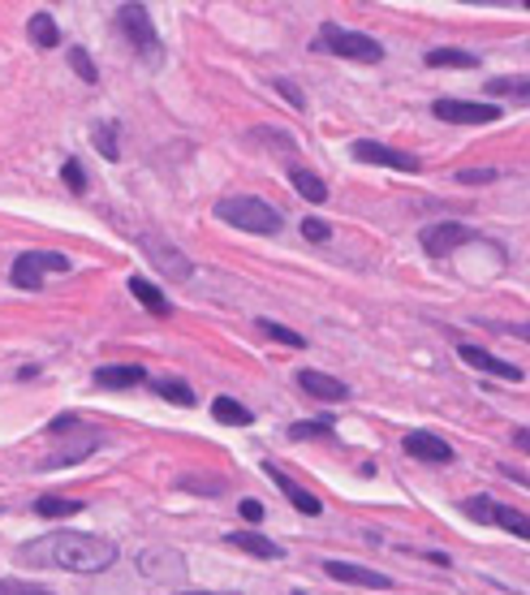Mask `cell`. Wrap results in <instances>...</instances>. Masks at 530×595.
<instances>
[{"mask_svg":"<svg viewBox=\"0 0 530 595\" xmlns=\"http://www.w3.org/2000/svg\"><path fill=\"white\" fill-rule=\"evenodd\" d=\"M401 444H405V453H410V458H419V462H431V466L453 462V449H449L435 431H410Z\"/></svg>","mask_w":530,"mask_h":595,"instance_id":"12","label":"cell"},{"mask_svg":"<svg viewBox=\"0 0 530 595\" xmlns=\"http://www.w3.org/2000/svg\"><path fill=\"white\" fill-rule=\"evenodd\" d=\"M138 246H142V255L160 267L165 276H173V281H186V276L195 272V264H190V259H186L173 242H165L160 233H142V237H138Z\"/></svg>","mask_w":530,"mask_h":595,"instance_id":"4","label":"cell"},{"mask_svg":"<svg viewBox=\"0 0 530 595\" xmlns=\"http://www.w3.org/2000/svg\"><path fill=\"white\" fill-rule=\"evenodd\" d=\"M100 449V436H87L82 444H65V449H57V453H48L43 458V466L39 470H57V466H73V462H82L87 453H96Z\"/></svg>","mask_w":530,"mask_h":595,"instance_id":"17","label":"cell"},{"mask_svg":"<svg viewBox=\"0 0 530 595\" xmlns=\"http://www.w3.org/2000/svg\"><path fill=\"white\" fill-rule=\"evenodd\" d=\"M465 242H474V233L465 229V225H457V220H440V225H427V229H423V251L435 255V259H449Z\"/></svg>","mask_w":530,"mask_h":595,"instance_id":"7","label":"cell"},{"mask_svg":"<svg viewBox=\"0 0 530 595\" xmlns=\"http://www.w3.org/2000/svg\"><path fill=\"white\" fill-rule=\"evenodd\" d=\"M462 186H479V182H496V168H462L457 173Z\"/></svg>","mask_w":530,"mask_h":595,"instance_id":"36","label":"cell"},{"mask_svg":"<svg viewBox=\"0 0 530 595\" xmlns=\"http://www.w3.org/2000/svg\"><path fill=\"white\" fill-rule=\"evenodd\" d=\"M96 147L104 151V160H121V151H117V126H100L96 130Z\"/></svg>","mask_w":530,"mask_h":595,"instance_id":"32","label":"cell"},{"mask_svg":"<svg viewBox=\"0 0 530 595\" xmlns=\"http://www.w3.org/2000/svg\"><path fill=\"white\" fill-rule=\"evenodd\" d=\"M272 87H276V91H280V96L289 99V104H294V108H302V104H306V99H302V91H298V87H294V82H289V78H276V82H272Z\"/></svg>","mask_w":530,"mask_h":595,"instance_id":"37","label":"cell"},{"mask_svg":"<svg viewBox=\"0 0 530 595\" xmlns=\"http://www.w3.org/2000/svg\"><path fill=\"white\" fill-rule=\"evenodd\" d=\"M142 380H147V371L138 363H117L96 371V384H104V389H130V384H142Z\"/></svg>","mask_w":530,"mask_h":595,"instance_id":"16","label":"cell"},{"mask_svg":"<svg viewBox=\"0 0 530 595\" xmlns=\"http://www.w3.org/2000/svg\"><path fill=\"white\" fill-rule=\"evenodd\" d=\"M121 31L130 35V43L138 52H147L151 61L160 57V35L151 27V13L142 4H121Z\"/></svg>","mask_w":530,"mask_h":595,"instance_id":"6","label":"cell"},{"mask_svg":"<svg viewBox=\"0 0 530 595\" xmlns=\"http://www.w3.org/2000/svg\"><path fill=\"white\" fill-rule=\"evenodd\" d=\"M289 182H294V190H298L302 198H311V203H324V198H328L324 177H315V173H306V168H294V173H289Z\"/></svg>","mask_w":530,"mask_h":595,"instance_id":"24","label":"cell"},{"mask_svg":"<svg viewBox=\"0 0 530 595\" xmlns=\"http://www.w3.org/2000/svg\"><path fill=\"white\" fill-rule=\"evenodd\" d=\"M302 237H306V242H328L332 225L328 220H319V216H306V220H302Z\"/></svg>","mask_w":530,"mask_h":595,"instance_id":"34","label":"cell"},{"mask_svg":"<svg viewBox=\"0 0 530 595\" xmlns=\"http://www.w3.org/2000/svg\"><path fill=\"white\" fill-rule=\"evenodd\" d=\"M496 527H504L509 535H518V539H530V514L513 509V505H496Z\"/></svg>","mask_w":530,"mask_h":595,"instance_id":"25","label":"cell"},{"mask_svg":"<svg viewBox=\"0 0 530 595\" xmlns=\"http://www.w3.org/2000/svg\"><path fill=\"white\" fill-rule=\"evenodd\" d=\"M31 39L39 43V48H57V43H61V31H57L52 13H35V18H31Z\"/></svg>","mask_w":530,"mask_h":595,"instance_id":"27","label":"cell"},{"mask_svg":"<svg viewBox=\"0 0 530 595\" xmlns=\"http://www.w3.org/2000/svg\"><path fill=\"white\" fill-rule=\"evenodd\" d=\"M173 595H233V591H173Z\"/></svg>","mask_w":530,"mask_h":595,"instance_id":"42","label":"cell"},{"mask_svg":"<svg viewBox=\"0 0 530 595\" xmlns=\"http://www.w3.org/2000/svg\"><path fill=\"white\" fill-rule=\"evenodd\" d=\"M324 574L336 578V583L366 587V591H388V587H393V578H388V574H380V569H363V565H354V561H324Z\"/></svg>","mask_w":530,"mask_h":595,"instance_id":"10","label":"cell"},{"mask_svg":"<svg viewBox=\"0 0 530 595\" xmlns=\"http://www.w3.org/2000/svg\"><path fill=\"white\" fill-rule=\"evenodd\" d=\"M233 548H242V552H250V557H264V561H280L285 557V548L280 544H272L267 535H255V530H233V535H225Z\"/></svg>","mask_w":530,"mask_h":595,"instance_id":"15","label":"cell"},{"mask_svg":"<svg viewBox=\"0 0 530 595\" xmlns=\"http://www.w3.org/2000/svg\"><path fill=\"white\" fill-rule=\"evenodd\" d=\"M138 569H142L151 583H177V578L186 574V561H181V552H173V548H147V552H138Z\"/></svg>","mask_w":530,"mask_h":595,"instance_id":"9","label":"cell"},{"mask_svg":"<svg viewBox=\"0 0 530 595\" xmlns=\"http://www.w3.org/2000/svg\"><path fill=\"white\" fill-rule=\"evenodd\" d=\"M69 428H78V419H73V414H61V419H52V423H48V431H52V436H65Z\"/></svg>","mask_w":530,"mask_h":595,"instance_id":"40","label":"cell"},{"mask_svg":"<svg viewBox=\"0 0 530 595\" xmlns=\"http://www.w3.org/2000/svg\"><path fill=\"white\" fill-rule=\"evenodd\" d=\"M35 514L39 518H73V514H82V500H73V496H35Z\"/></svg>","mask_w":530,"mask_h":595,"instance_id":"20","label":"cell"},{"mask_svg":"<svg viewBox=\"0 0 530 595\" xmlns=\"http://www.w3.org/2000/svg\"><path fill=\"white\" fill-rule=\"evenodd\" d=\"M427 66L431 69H474L479 57H474V52H462V48H431Z\"/></svg>","mask_w":530,"mask_h":595,"instance_id":"21","label":"cell"},{"mask_svg":"<svg viewBox=\"0 0 530 595\" xmlns=\"http://www.w3.org/2000/svg\"><path fill=\"white\" fill-rule=\"evenodd\" d=\"M61 182H65L73 195H82V190H87V173H82V165H78V160H65V168H61Z\"/></svg>","mask_w":530,"mask_h":595,"instance_id":"33","label":"cell"},{"mask_svg":"<svg viewBox=\"0 0 530 595\" xmlns=\"http://www.w3.org/2000/svg\"><path fill=\"white\" fill-rule=\"evenodd\" d=\"M457 354H462V363H470L474 371H488V375H500V380H522V367L500 363L496 354H488V350H479V345H462Z\"/></svg>","mask_w":530,"mask_h":595,"instance_id":"13","label":"cell"},{"mask_svg":"<svg viewBox=\"0 0 530 595\" xmlns=\"http://www.w3.org/2000/svg\"><path fill=\"white\" fill-rule=\"evenodd\" d=\"M431 112L440 121H453V126H488V121H500L496 104H474V99H435Z\"/></svg>","mask_w":530,"mask_h":595,"instance_id":"5","label":"cell"},{"mask_svg":"<svg viewBox=\"0 0 530 595\" xmlns=\"http://www.w3.org/2000/svg\"><path fill=\"white\" fill-rule=\"evenodd\" d=\"M298 384L306 389L311 397H319V401H345L349 397V389L341 384V380H332V375H324V371H298Z\"/></svg>","mask_w":530,"mask_h":595,"instance_id":"14","label":"cell"},{"mask_svg":"<svg viewBox=\"0 0 530 595\" xmlns=\"http://www.w3.org/2000/svg\"><path fill=\"white\" fill-rule=\"evenodd\" d=\"M22 565H57L69 574H104L108 565H117V544L100 535H48L39 544L18 548Z\"/></svg>","mask_w":530,"mask_h":595,"instance_id":"1","label":"cell"},{"mask_svg":"<svg viewBox=\"0 0 530 595\" xmlns=\"http://www.w3.org/2000/svg\"><path fill=\"white\" fill-rule=\"evenodd\" d=\"M69 66H73V73L82 78V82H96L100 73H96V61L82 52V48H69Z\"/></svg>","mask_w":530,"mask_h":595,"instance_id":"31","label":"cell"},{"mask_svg":"<svg viewBox=\"0 0 530 595\" xmlns=\"http://www.w3.org/2000/svg\"><path fill=\"white\" fill-rule=\"evenodd\" d=\"M9 281H13L18 290H39V285H43V267H39V259H35V251H31V255H18V259H13Z\"/></svg>","mask_w":530,"mask_h":595,"instance_id":"19","label":"cell"},{"mask_svg":"<svg viewBox=\"0 0 530 595\" xmlns=\"http://www.w3.org/2000/svg\"><path fill=\"white\" fill-rule=\"evenodd\" d=\"M216 216H220L225 225L246 229V233H280V225H285L280 207H272V203H264V198H255V195L220 198V203H216Z\"/></svg>","mask_w":530,"mask_h":595,"instance_id":"2","label":"cell"},{"mask_svg":"<svg viewBox=\"0 0 530 595\" xmlns=\"http://www.w3.org/2000/svg\"><path fill=\"white\" fill-rule=\"evenodd\" d=\"M177 488H181V492L220 496L225 492V479H216V475H177Z\"/></svg>","mask_w":530,"mask_h":595,"instance_id":"26","label":"cell"},{"mask_svg":"<svg viewBox=\"0 0 530 595\" xmlns=\"http://www.w3.org/2000/svg\"><path fill=\"white\" fill-rule=\"evenodd\" d=\"M151 389L165 397V401H173V406H186V410L199 401V397L190 393V384H186V380H173V375H165V380H151Z\"/></svg>","mask_w":530,"mask_h":595,"instance_id":"23","label":"cell"},{"mask_svg":"<svg viewBox=\"0 0 530 595\" xmlns=\"http://www.w3.org/2000/svg\"><path fill=\"white\" fill-rule=\"evenodd\" d=\"M211 414H216V423H225V428H250V423H255V414H250L242 401H233V397H216V401H211Z\"/></svg>","mask_w":530,"mask_h":595,"instance_id":"18","label":"cell"},{"mask_svg":"<svg viewBox=\"0 0 530 595\" xmlns=\"http://www.w3.org/2000/svg\"><path fill=\"white\" fill-rule=\"evenodd\" d=\"M526 9H530V0H526Z\"/></svg>","mask_w":530,"mask_h":595,"instance_id":"44","label":"cell"},{"mask_svg":"<svg viewBox=\"0 0 530 595\" xmlns=\"http://www.w3.org/2000/svg\"><path fill=\"white\" fill-rule=\"evenodd\" d=\"M462 509L474 522H496V500H492V496H470Z\"/></svg>","mask_w":530,"mask_h":595,"instance_id":"29","label":"cell"},{"mask_svg":"<svg viewBox=\"0 0 530 595\" xmlns=\"http://www.w3.org/2000/svg\"><path fill=\"white\" fill-rule=\"evenodd\" d=\"M267 479H272V483H276L280 492L289 496V505H294L298 514H306V518H319V514H324V500H319V496L311 492V488H302V483H294V479H289V475H285V470H280L276 462H267Z\"/></svg>","mask_w":530,"mask_h":595,"instance_id":"11","label":"cell"},{"mask_svg":"<svg viewBox=\"0 0 530 595\" xmlns=\"http://www.w3.org/2000/svg\"><path fill=\"white\" fill-rule=\"evenodd\" d=\"M488 96H518V99H530V78H496V82H488Z\"/></svg>","mask_w":530,"mask_h":595,"instance_id":"28","label":"cell"},{"mask_svg":"<svg viewBox=\"0 0 530 595\" xmlns=\"http://www.w3.org/2000/svg\"><path fill=\"white\" fill-rule=\"evenodd\" d=\"M294 595H306V591H294Z\"/></svg>","mask_w":530,"mask_h":595,"instance_id":"43","label":"cell"},{"mask_svg":"<svg viewBox=\"0 0 530 595\" xmlns=\"http://www.w3.org/2000/svg\"><path fill=\"white\" fill-rule=\"evenodd\" d=\"M242 518L246 522H264V505L259 500H242Z\"/></svg>","mask_w":530,"mask_h":595,"instance_id":"39","label":"cell"},{"mask_svg":"<svg viewBox=\"0 0 530 595\" xmlns=\"http://www.w3.org/2000/svg\"><path fill=\"white\" fill-rule=\"evenodd\" d=\"M289 436H294V440H306V436H328V423H294Z\"/></svg>","mask_w":530,"mask_h":595,"instance_id":"38","label":"cell"},{"mask_svg":"<svg viewBox=\"0 0 530 595\" xmlns=\"http://www.w3.org/2000/svg\"><path fill=\"white\" fill-rule=\"evenodd\" d=\"M0 595H52V591L31 587V583H18V578H0Z\"/></svg>","mask_w":530,"mask_h":595,"instance_id":"35","label":"cell"},{"mask_svg":"<svg viewBox=\"0 0 530 595\" xmlns=\"http://www.w3.org/2000/svg\"><path fill=\"white\" fill-rule=\"evenodd\" d=\"M259 328H264L272 341H285V345H294V350H302V345H306V336H302V332L285 328V324H276V320H259Z\"/></svg>","mask_w":530,"mask_h":595,"instance_id":"30","label":"cell"},{"mask_svg":"<svg viewBox=\"0 0 530 595\" xmlns=\"http://www.w3.org/2000/svg\"><path fill=\"white\" fill-rule=\"evenodd\" d=\"M130 294L151 311V315H168V298L151 285V281H142V276H130Z\"/></svg>","mask_w":530,"mask_h":595,"instance_id":"22","label":"cell"},{"mask_svg":"<svg viewBox=\"0 0 530 595\" xmlns=\"http://www.w3.org/2000/svg\"><path fill=\"white\" fill-rule=\"evenodd\" d=\"M354 160L397 168V173H419V160H414V156H405L397 147H384V143H371V138H358V143H354Z\"/></svg>","mask_w":530,"mask_h":595,"instance_id":"8","label":"cell"},{"mask_svg":"<svg viewBox=\"0 0 530 595\" xmlns=\"http://www.w3.org/2000/svg\"><path fill=\"white\" fill-rule=\"evenodd\" d=\"M513 444H518L522 453H530V428H518V431H513Z\"/></svg>","mask_w":530,"mask_h":595,"instance_id":"41","label":"cell"},{"mask_svg":"<svg viewBox=\"0 0 530 595\" xmlns=\"http://www.w3.org/2000/svg\"><path fill=\"white\" fill-rule=\"evenodd\" d=\"M319 43L328 48L332 57H345V61H384V48L380 39H371L363 31H345L336 22H324L319 27Z\"/></svg>","mask_w":530,"mask_h":595,"instance_id":"3","label":"cell"}]
</instances>
